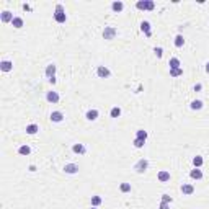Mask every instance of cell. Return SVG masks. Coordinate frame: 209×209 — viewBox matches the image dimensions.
<instances>
[{"instance_id":"obj_23","label":"cell","mask_w":209,"mask_h":209,"mask_svg":"<svg viewBox=\"0 0 209 209\" xmlns=\"http://www.w3.org/2000/svg\"><path fill=\"white\" fill-rule=\"evenodd\" d=\"M203 164H204V160H203L201 155H196L194 159H193V165H194V168H199Z\"/></svg>"},{"instance_id":"obj_2","label":"cell","mask_w":209,"mask_h":209,"mask_svg":"<svg viewBox=\"0 0 209 209\" xmlns=\"http://www.w3.org/2000/svg\"><path fill=\"white\" fill-rule=\"evenodd\" d=\"M136 8L137 10H154L155 8V3L152 2V0H139V2L136 3Z\"/></svg>"},{"instance_id":"obj_7","label":"cell","mask_w":209,"mask_h":209,"mask_svg":"<svg viewBox=\"0 0 209 209\" xmlns=\"http://www.w3.org/2000/svg\"><path fill=\"white\" fill-rule=\"evenodd\" d=\"M46 100H48L49 103H57L59 101V93H57V92H48V93H46Z\"/></svg>"},{"instance_id":"obj_34","label":"cell","mask_w":209,"mask_h":209,"mask_svg":"<svg viewBox=\"0 0 209 209\" xmlns=\"http://www.w3.org/2000/svg\"><path fill=\"white\" fill-rule=\"evenodd\" d=\"M159 209H170V204H168V203H160Z\"/></svg>"},{"instance_id":"obj_14","label":"cell","mask_w":209,"mask_h":209,"mask_svg":"<svg viewBox=\"0 0 209 209\" xmlns=\"http://www.w3.org/2000/svg\"><path fill=\"white\" fill-rule=\"evenodd\" d=\"M159 181H162V183L170 181V172H167V170L159 172Z\"/></svg>"},{"instance_id":"obj_29","label":"cell","mask_w":209,"mask_h":209,"mask_svg":"<svg viewBox=\"0 0 209 209\" xmlns=\"http://www.w3.org/2000/svg\"><path fill=\"white\" fill-rule=\"evenodd\" d=\"M100 204H101V198H100V196H92V206L96 207Z\"/></svg>"},{"instance_id":"obj_28","label":"cell","mask_w":209,"mask_h":209,"mask_svg":"<svg viewBox=\"0 0 209 209\" xmlns=\"http://www.w3.org/2000/svg\"><path fill=\"white\" fill-rule=\"evenodd\" d=\"M147 131H144V129H139L137 132H136V137L137 139H144V141H146V139H147Z\"/></svg>"},{"instance_id":"obj_10","label":"cell","mask_w":209,"mask_h":209,"mask_svg":"<svg viewBox=\"0 0 209 209\" xmlns=\"http://www.w3.org/2000/svg\"><path fill=\"white\" fill-rule=\"evenodd\" d=\"M64 172L69 173V175H74V173L79 172V165H75V164H67L66 167H64Z\"/></svg>"},{"instance_id":"obj_9","label":"cell","mask_w":209,"mask_h":209,"mask_svg":"<svg viewBox=\"0 0 209 209\" xmlns=\"http://www.w3.org/2000/svg\"><path fill=\"white\" fill-rule=\"evenodd\" d=\"M141 30L144 31V34H146L147 38L152 36V30H150V23L149 21H142L141 23Z\"/></svg>"},{"instance_id":"obj_24","label":"cell","mask_w":209,"mask_h":209,"mask_svg":"<svg viewBox=\"0 0 209 209\" xmlns=\"http://www.w3.org/2000/svg\"><path fill=\"white\" fill-rule=\"evenodd\" d=\"M30 152H31V147L30 146H21L18 149V154L20 155H30Z\"/></svg>"},{"instance_id":"obj_39","label":"cell","mask_w":209,"mask_h":209,"mask_svg":"<svg viewBox=\"0 0 209 209\" xmlns=\"http://www.w3.org/2000/svg\"><path fill=\"white\" fill-rule=\"evenodd\" d=\"M92 209H96V207H92Z\"/></svg>"},{"instance_id":"obj_26","label":"cell","mask_w":209,"mask_h":209,"mask_svg":"<svg viewBox=\"0 0 209 209\" xmlns=\"http://www.w3.org/2000/svg\"><path fill=\"white\" fill-rule=\"evenodd\" d=\"M190 106H191V109H194V111L196 109H201L203 108V101L201 100H194V101H191Z\"/></svg>"},{"instance_id":"obj_32","label":"cell","mask_w":209,"mask_h":209,"mask_svg":"<svg viewBox=\"0 0 209 209\" xmlns=\"http://www.w3.org/2000/svg\"><path fill=\"white\" fill-rule=\"evenodd\" d=\"M173 199H172V196H168V194H162V203H168L170 204Z\"/></svg>"},{"instance_id":"obj_11","label":"cell","mask_w":209,"mask_h":209,"mask_svg":"<svg viewBox=\"0 0 209 209\" xmlns=\"http://www.w3.org/2000/svg\"><path fill=\"white\" fill-rule=\"evenodd\" d=\"M49 118H51L52 123H61V121L64 119V114H62L61 111H52Z\"/></svg>"},{"instance_id":"obj_13","label":"cell","mask_w":209,"mask_h":209,"mask_svg":"<svg viewBox=\"0 0 209 209\" xmlns=\"http://www.w3.org/2000/svg\"><path fill=\"white\" fill-rule=\"evenodd\" d=\"M0 69H2L3 72H10L11 69H13V62L11 61H2L0 62Z\"/></svg>"},{"instance_id":"obj_20","label":"cell","mask_w":209,"mask_h":209,"mask_svg":"<svg viewBox=\"0 0 209 209\" xmlns=\"http://www.w3.org/2000/svg\"><path fill=\"white\" fill-rule=\"evenodd\" d=\"M38 131H39V126H38V124H30V126H26V134H30V136L36 134Z\"/></svg>"},{"instance_id":"obj_35","label":"cell","mask_w":209,"mask_h":209,"mask_svg":"<svg viewBox=\"0 0 209 209\" xmlns=\"http://www.w3.org/2000/svg\"><path fill=\"white\" fill-rule=\"evenodd\" d=\"M201 88H203V85H201V83H196V85H194V92H199Z\"/></svg>"},{"instance_id":"obj_25","label":"cell","mask_w":209,"mask_h":209,"mask_svg":"<svg viewBox=\"0 0 209 209\" xmlns=\"http://www.w3.org/2000/svg\"><path fill=\"white\" fill-rule=\"evenodd\" d=\"M109 116H111V118H119V116H121V108H118V106L111 108V111H109Z\"/></svg>"},{"instance_id":"obj_36","label":"cell","mask_w":209,"mask_h":209,"mask_svg":"<svg viewBox=\"0 0 209 209\" xmlns=\"http://www.w3.org/2000/svg\"><path fill=\"white\" fill-rule=\"evenodd\" d=\"M49 82H51V83H52V85H54V83H56V82H57V79H56V77H52V79H49Z\"/></svg>"},{"instance_id":"obj_19","label":"cell","mask_w":209,"mask_h":209,"mask_svg":"<svg viewBox=\"0 0 209 209\" xmlns=\"http://www.w3.org/2000/svg\"><path fill=\"white\" fill-rule=\"evenodd\" d=\"M190 177L193 178V180H201L203 178V172L199 170V168H194V170L190 172Z\"/></svg>"},{"instance_id":"obj_6","label":"cell","mask_w":209,"mask_h":209,"mask_svg":"<svg viewBox=\"0 0 209 209\" xmlns=\"http://www.w3.org/2000/svg\"><path fill=\"white\" fill-rule=\"evenodd\" d=\"M56 70H57L56 64H49V66H46L44 74H46V77H48V79H52V77H56Z\"/></svg>"},{"instance_id":"obj_27","label":"cell","mask_w":209,"mask_h":209,"mask_svg":"<svg viewBox=\"0 0 209 209\" xmlns=\"http://www.w3.org/2000/svg\"><path fill=\"white\" fill-rule=\"evenodd\" d=\"M132 144H134V147H136V149H142V147H144V144H146V141H144V139H137V137H136Z\"/></svg>"},{"instance_id":"obj_33","label":"cell","mask_w":209,"mask_h":209,"mask_svg":"<svg viewBox=\"0 0 209 209\" xmlns=\"http://www.w3.org/2000/svg\"><path fill=\"white\" fill-rule=\"evenodd\" d=\"M154 52H155V56L159 57V59H160L162 56H164V49H162V48H155V49H154Z\"/></svg>"},{"instance_id":"obj_12","label":"cell","mask_w":209,"mask_h":209,"mask_svg":"<svg viewBox=\"0 0 209 209\" xmlns=\"http://www.w3.org/2000/svg\"><path fill=\"white\" fill-rule=\"evenodd\" d=\"M13 13H11V11H8V10H5V11H2V21L3 23H11L13 21Z\"/></svg>"},{"instance_id":"obj_22","label":"cell","mask_w":209,"mask_h":209,"mask_svg":"<svg viewBox=\"0 0 209 209\" xmlns=\"http://www.w3.org/2000/svg\"><path fill=\"white\" fill-rule=\"evenodd\" d=\"M183 44H185L183 34H177V38H175V46H177V48H183Z\"/></svg>"},{"instance_id":"obj_21","label":"cell","mask_w":209,"mask_h":209,"mask_svg":"<svg viewBox=\"0 0 209 209\" xmlns=\"http://www.w3.org/2000/svg\"><path fill=\"white\" fill-rule=\"evenodd\" d=\"M11 25H13V28H16V30H20V28H23V18H20V16H15L13 21H11Z\"/></svg>"},{"instance_id":"obj_37","label":"cell","mask_w":209,"mask_h":209,"mask_svg":"<svg viewBox=\"0 0 209 209\" xmlns=\"http://www.w3.org/2000/svg\"><path fill=\"white\" fill-rule=\"evenodd\" d=\"M23 8H25V10H31V7H30V5H26V3H23Z\"/></svg>"},{"instance_id":"obj_30","label":"cell","mask_w":209,"mask_h":209,"mask_svg":"<svg viewBox=\"0 0 209 209\" xmlns=\"http://www.w3.org/2000/svg\"><path fill=\"white\" fill-rule=\"evenodd\" d=\"M119 190L123 191V193H129V191H131V185L129 183H121L119 185Z\"/></svg>"},{"instance_id":"obj_17","label":"cell","mask_w":209,"mask_h":209,"mask_svg":"<svg viewBox=\"0 0 209 209\" xmlns=\"http://www.w3.org/2000/svg\"><path fill=\"white\" fill-rule=\"evenodd\" d=\"M123 8H124V3H123V2H119V0H118V2H113V3H111V10H113V11H116V13L123 11Z\"/></svg>"},{"instance_id":"obj_8","label":"cell","mask_w":209,"mask_h":209,"mask_svg":"<svg viewBox=\"0 0 209 209\" xmlns=\"http://www.w3.org/2000/svg\"><path fill=\"white\" fill-rule=\"evenodd\" d=\"M181 193H183L185 196L193 194V193H194V186H193V185H186V183H183V185H181Z\"/></svg>"},{"instance_id":"obj_31","label":"cell","mask_w":209,"mask_h":209,"mask_svg":"<svg viewBox=\"0 0 209 209\" xmlns=\"http://www.w3.org/2000/svg\"><path fill=\"white\" fill-rule=\"evenodd\" d=\"M180 75H183V69H173V70H170V77H180Z\"/></svg>"},{"instance_id":"obj_38","label":"cell","mask_w":209,"mask_h":209,"mask_svg":"<svg viewBox=\"0 0 209 209\" xmlns=\"http://www.w3.org/2000/svg\"><path fill=\"white\" fill-rule=\"evenodd\" d=\"M206 72H207V74H209V62H207V64H206Z\"/></svg>"},{"instance_id":"obj_15","label":"cell","mask_w":209,"mask_h":209,"mask_svg":"<svg viewBox=\"0 0 209 209\" xmlns=\"http://www.w3.org/2000/svg\"><path fill=\"white\" fill-rule=\"evenodd\" d=\"M85 118L88 119V121H95L98 118V109H88L87 114H85Z\"/></svg>"},{"instance_id":"obj_18","label":"cell","mask_w":209,"mask_h":209,"mask_svg":"<svg viewBox=\"0 0 209 209\" xmlns=\"http://www.w3.org/2000/svg\"><path fill=\"white\" fill-rule=\"evenodd\" d=\"M72 150H74L75 154H85V152H87V149H85L83 144H74V146H72Z\"/></svg>"},{"instance_id":"obj_16","label":"cell","mask_w":209,"mask_h":209,"mask_svg":"<svg viewBox=\"0 0 209 209\" xmlns=\"http://www.w3.org/2000/svg\"><path fill=\"white\" fill-rule=\"evenodd\" d=\"M168 66H170V70H173V69H181V67H180L181 64H180V59H178V57H172L170 62H168Z\"/></svg>"},{"instance_id":"obj_3","label":"cell","mask_w":209,"mask_h":209,"mask_svg":"<svg viewBox=\"0 0 209 209\" xmlns=\"http://www.w3.org/2000/svg\"><path fill=\"white\" fill-rule=\"evenodd\" d=\"M116 34H118V30H116L114 26H105V30H103V38L106 39V41H111V39H114Z\"/></svg>"},{"instance_id":"obj_5","label":"cell","mask_w":209,"mask_h":209,"mask_svg":"<svg viewBox=\"0 0 209 209\" xmlns=\"http://www.w3.org/2000/svg\"><path fill=\"white\" fill-rule=\"evenodd\" d=\"M96 75L100 79H108L109 75H111V72H109V69L108 67H105V66H98L96 67Z\"/></svg>"},{"instance_id":"obj_1","label":"cell","mask_w":209,"mask_h":209,"mask_svg":"<svg viewBox=\"0 0 209 209\" xmlns=\"http://www.w3.org/2000/svg\"><path fill=\"white\" fill-rule=\"evenodd\" d=\"M54 18L57 23H66L67 21V15H66V10H64V7L61 3L56 5V13H54Z\"/></svg>"},{"instance_id":"obj_4","label":"cell","mask_w":209,"mask_h":209,"mask_svg":"<svg viewBox=\"0 0 209 209\" xmlns=\"http://www.w3.org/2000/svg\"><path fill=\"white\" fill-rule=\"evenodd\" d=\"M147 167H149V162H147L146 159H141V160H139L137 164L134 165V170H136L137 173H144V172L147 170Z\"/></svg>"}]
</instances>
